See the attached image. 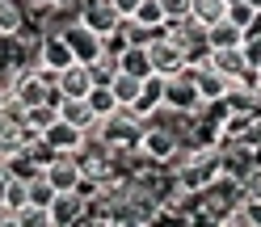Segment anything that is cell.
Listing matches in <instances>:
<instances>
[{
	"label": "cell",
	"mask_w": 261,
	"mask_h": 227,
	"mask_svg": "<svg viewBox=\"0 0 261 227\" xmlns=\"http://www.w3.org/2000/svg\"><path fill=\"white\" fill-rule=\"evenodd\" d=\"M165 109H173V114H198V109H206V101H202V93H198V84H194V72H173V76H165Z\"/></svg>",
	"instance_id": "obj_1"
},
{
	"label": "cell",
	"mask_w": 261,
	"mask_h": 227,
	"mask_svg": "<svg viewBox=\"0 0 261 227\" xmlns=\"http://www.w3.org/2000/svg\"><path fill=\"white\" fill-rule=\"evenodd\" d=\"M42 177L51 181L55 193H72V189L85 185V168H80L76 152H55V156H51V164L42 168Z\"/></svg>",
	"instance_id": "obj_2"
},
{
	"label": "cell",
	"mask_w": 261,
	"mask_h": 227,
	"mask_svg": "<svg viewBox=\"0 0 261 227\" xmlns=\"http://www.w3.org/2000/svg\"><path fill=\"white\" fill-rule=\"evenodd\" d=\"M219 177V152H198V156H186L181 164V189L186 193H198Z\"/></svg>",
	"instance_id": "obj_3"
},
{
	"label": "cell",
	"mask_w": 261,
	"mask_h": 227,
	"mask_svg": "<svg viewBox=\"0 0 261 227\" xmlns=\"http://www.w3.org/2000/svg\"><path fill=\"white\" fill-rule=\"evenodd\" d=\"M148 59H152V72H156V76H173V72L186 68V51H181V46H177L169 34H152Z\"/></svg>",
	"instance_id": "obj_4"
},
{
	"label": "cell",
	"mask_w": 261,
	"mask_h": 227,
	"mask_svg": "<svg viewBox=\"0 0 261 227\" xmlns=\"http://www.w3.org/2000/svg\"><path fill=\"white\" fill-rule=\"evenodd\" d=\"M63 34V42H68V51H72V59L76 63H93V59H101L106 51H101V34L97 30H89V25H68V30H59Z\"/></svg>",
	"instance_id": "obj_5"
},
{
	"label": "cell",
	"mask_w": 261,
	"mask_h": 227,
	"mask_svg": "<svg viewBox=\"0 0 261 227\" xmlns=\"http://www.w3.org/2000/svg\"><path fill=\"white\" fill-rule=\"evenodd\" d=\"M135 148L143 152V156H152V160H173L177 156V135L173 131H165V126H152V122H143V131H139V143Z\"/></svg>",
	"instance_id": "obj_6"
},
{
	"label": "cell",
	"mask_w": 261,
	"mask_h": 227,
	"mask_svg": "<svg viewBox=\"0 0 261 227\" xmlns=\"http://www.w3.org/2000/svg\"><path fill=\"white\" fill-rule=\"evenodd\" d=\"M80 25H89V30H97V34H114V30H118V9L110 5V0H80V17H76Z\"/></svg>",
	"instance_id": "obj_7"
},
{
	"label": "cell",
	"mask_w": 261,
	"mask_h": 227,
	"mask_svg": "<svg viewBox=\"0 0 261 227\" xmlns=\"http://www.w3.org/2000/svg\"><path fill=\"white\" fill-rule=\"evenodd\" d=\"M46 210H51V223H55V227H72V223H80V219H85L89 198H85L80 189H72V193H55Z\"/></svg>",
	"instance_id": "obj_8"
},
{
	"label": "cell",
	"mask_w": 261,
	"mask_h": 227,
	"mask_svg": "<svg viewBox=\"0 0 261 227\" xmlns=\"http://www.w3.org/2000/svg\"><path fill=\"white\" fill-rule=\"evenodd\" d=\"M93 84H97V80L89 72V63H68L63 72H55V93L59 97H85Z\"/></svg>",
	"instance_id": "obj_9"
},
{
	"label": "cell",
	"mask_w": 261,
	"mask_h": 227,
	"mask_svg": "<svg viewBox=\"0 0 261 227\" xmlns=\"http://www.w3.org/2000/svg\"><path fill=\"white\" fill-rule=\"evenodd\" d=\"M38 139H42L51 152H76V148H80V139H85V131H80V126H72V122H63V118H55Z\"/></svg>",
	"instance_id": "obj_10"
},
{
	"label": "cell",
	"mask_w": 261,
	"mask_h": 227,
	"mask_svg": "<svg viewBox=\"0 0 261 227\" xmlns=\"http://www.w3.org/2000/svg\"><path fill=\"white\" fill-rule=\"evenodd\" d=\"M202 34H206V46H211V51H223V46H244L249 30H240L232 17H219L215 25H206Z\"/></svg>",
	"instance_id": "obj_11"
},
{
	"label": "cell",
	"mask_w": 261,
	"mask_h": 227,
	"mask_svg": "<svg viewBox=\"0 0 261 227\" xmlns=\"http://www.w3.org/2000/svg\"><path fill=\"white\" fill-rule=\"evenodd\" d=\"M34 63H42V68H51V72H63L76 59L68 51V42H63V34H51V38H42V46L34 51Z\"/></svg>",
	"instance_id": "obj_12"
},
{
	"label": "cell",
	"mask_w": 261,
	"mask_h": 227,
	"mask_svg": "<svg viewBox=\"0 0 261 227\" xmlns=\"http://www.w3.org/2000/svg\"><path fill=\"white\" fill-rule=\"evenodd\" d=\"M139 114V118H148L152 109H165V76H143V84H139V97H135V105H130Z\"/></svg>",
	"instance_id": "obj_13"
},
{
	"label": "cell",
	"mask_w": 261,
	"mask_h": 227,
	"mask_svg": "<svg viewBox=\"0 0 261 227\" xmlns=\"http://www.w3.org/2000/svg\"><path fill=\"white\" fill-rule=\"evenodd\" d=\"M249 63H253V59H249L244 46H223V51H211V68H215L219 76H227V80H236Z\"/></svg>",
	"instance_id": "obj_14"
},
{
	"label": "cell",
	"mask_w": 261,
	"mask_h": 227,
	"mask_svg": "<svg viewBox=\"0 0 261 227\" xmlns=\"http://www.w3.org/2000/svg\"><path fill=\"white\" fill-rule=\"evenodd\" d=\"M55 109H59V118H63V122L80 126V131H93V126H97V118H93V109H89L85 97H59Z\"/></svg>",
	"instance_id": "obj_15"
},
{
	"label": "cell",
	"mask_w": 261,
	"mask_h": 227,
	"mask_svg": "<svg viewBox=\"0 0 261 227\" xmlns=\"http://www.w3.org/2000/svg\"><path fill=\"white\" fill-rule=\"evenodd\" d=\"M194 84H198V93H202V101L206 105H215V101H223V89H227V76H219L215 68H198L194 72Z\"/></svg>",
	"instance_id": "obj_16"
},
{
	"label": "cell",
	"mask_w": 261,
	"mask_h": 227,
	"mask_svg": "<svg viewBox=\"0 0 261 227\" xmlns=\"http://www.w3.org/2000/svg\"><path fill=\"white\" fill-rule=\"evenodd\" d=\"M59 118V109H55V101H42V105H25V114H21V126L30 135H42L46 126H51Z\"/></svg>",
	"instance_id": "obj_17"
},
{
	"label": "cell",
	"mask_w": 261,
	"mask_h": 227,
	"mask_svg": "<svg viewBox=\"0 0 261 227\" xmlns=\"http://www.w3.org/2000/svg\"><path fill=\"white\" fill-rule=\"evenodd\" d=\"M118 72L126 76H152V59H148V46H126V51L118 55Z\"/></svg>",
	"instance_id": "obj_18"
},
{
	"label": "cell",
	"mask_w": 261,
	"mask_h": 227,
	"mask_svg": "<svg viewBox=\"0 0 261 227\" xmlns=\"http://www.w3.org/2000/svg\"><path fill=\"white\" fill-rule=\"evenodd\" d=\"M139 84H143V80L139 76H126V72H114L110 76V93H114V101H118V105H135Z\"/></svg>",
	"instance_id": "obj_19"
},
{
	"label": "cell",
	"mask_w": 261,
	"mask_h": 227,
	"mask_svg": "<svg viewBox=\"0 0 261 227\" xmlns=\"http://www.w3.org/2000/svg\"><path fill=\"white\" fill-rule=\"evenodd\" d=\"M25 30V5L21 0H0V34H21Z\"/></svg>",
	"instance_id": "obj_20"
},
{
	"label": "cell",
	"mask_w": 261,
	"mask_h": 227,
	"mask_svg": "<svg viewBox=\"0 0 261 227\" xmlns=\"http://www.w3.org/2000/svg\"><path fill=\"white\" fill-rule=\"evenodd\" d=\"M85 101H89V109H93V118H106V114L118 109V101H114L110 84H93V89L85 93Z\"/></svg>",
	"instance_id": "obj_21"
},
{
	"label": "cell",
	"mask_w": 261,
	"mask_h": 227,
	"mask_svg": "<svg viewBox=\"0 0 261 227\" xmlns=\"http://www.w3.org/2000/svg\"><path fill=\"white\" fill-rule=\"evenodd\" d=\"M13 219H17V227H55V223H51V210H46V206H34V202H25L21 210H13Z\"/></svg>",
	"instance_id": "obj_22"
},
{
	"label": "cell",
	"mask_w": 261,
	"mask_h": 227,
	"mask_svg": "<svg viewBox=\"0 0 261 227\" xmlns=\"http://www.w3.org/2000/svg\"><path fill=\"white\" fill-rule=\"evenodd\" d=\"M130 21H139V25H148V30H160V25H165L160 0H139V5H135V13H130Z\"/></svg>",
	"instance_id": "obj_23"
},
{
	"label": "cell",
	"mask_w": 261,
	"mask_h": 227,
	"mask_svg": "<svg viewBox=\"0 0 261 227\" xmlns=\"http://www.w3.org/2000/svg\"><path fill=\"white\" fill-rule=\"evenodd\" d=\"M227 17H232L240 30H249V34H257V17L261 13H253L249 5H244V0H232V5H227Z\"/></svg>",
	"instance_id": "obj_24"
},
{
	"label": "cell",
	"mask_w": 261,
	"mask_h": 227,
	"mask_svg": "<svg viewBox=\"0 0 261 227\" xmlns=\"http://www.w3.org/2000/svg\"><path fill=\"white\" fill-rule=\"evenodd\" d=\"M0 202H5L9 210H21L30 198H25V177H17V173H13V181H9V189H5V198H0Z\"/></svg>",
	"instance_id": "obj_25"
},
{
	"label": "cell",
	"mask_w": 261,
	"mask_h": 227,
	"mask_svg": "<svg viewBox=\"0 0 261 227\" xmlns=\"http://www.w3.org/2000/svg\"><path fill=\"white\" fill-rule=\"evenodd\" d=\"M160 13H165V21H181L190 17V0H160Z\"/></svg>",
	"instance_id": "obj_26"
},
{
	"label": "cell",
	"mask_w": 261,
	"mask_h": 227,
	"mask_svg": "<svg viewBox=\"0 0 261 227\" xmlns=\"http://www.w3.org/2000/svg\"><path fill=\"white\" fill-rule=\"evenodd\" d=\"M110 5L118 9V17H130V13H135V5H139V0H110Z\"/></svg>",
	"instance_id": "obj_27"
},
{
	"label": "cell",
	"mask_w": 261,
	"mask_h": 227,
	"mask_svg": "<svg viewBox=\"0 0 261 227\" xmlns=\"http://www.w3.org/2000/svg\"><path fill=\"white\" fill-rule=\"evenodd\" d=\"M42 5L51 9V13H59V9H68V5H76V0H42Z\"/></svg>",
	"instance_id": "obj_28"
},
{
	"label": "cell",
	"mask_w": 261,
	"mask_h": 227,
	"mask_svg": "<svg viewBox=\"0 0 261 227\" xmlns=\"http://www.w3.org/2000/svg\"><path fill=\"white\" fill-rule=\"evenodd\" d=\"M0 227H17V219H13V215H5V219H0Z\"/></svg>",
	"instance_id": "obj_29"
},
{
	"label": "cell",
	"mask_w": 261,
	"mask_h": 227,
	"mask_svg": "<svg viewBox=\"0 0 261 227\" xmlns=\"http://www.w3.org/2000/svg\"><path fill=\"white\" fill-rule=\"evenodd\" d=\"M244 5H249V9H253V13H261V0H244Z\"/></svg>",
	"instance_id": "obj_30"
},
{
	"label": "cell",
	"mask_w": 261,
	"mask_h": 227,
	"mask_svg": "<svg viewBox=\"0 0 261 227\" xmlns=\"http://www.w3.org/2000/svg\"><path fill=\"white\" fill-rule=\"evenodd\" d=\"M253 68H257V76H261V51H257V55H253Z\"/></svg>",
	"instance_id": "obj_31"
},
{
	"label": "cell",
	"mask_w": 261,
	"mask_h": 227,
	"mask_svg": "<svg viewBox=\"0 0 261 227\" xmlns=\"http://www.w3.org/2000/svg\"><path fill=\"white\" fill-rule=\"evenodd\" d=\"M5 101H9V93H5V89H0V109H5Z\"/></svg>",
	"instance_id": "obj_32"
},
{
	"label": "cell",
	"mask_w": 261,
	"mask_h": 227,
	"mask_svg": "<svg viewBox=\"0 0 261 227\" xmlns=\"http://www.w3.org/2000/svg\"><path fill=\"white\" fill-rule=\"evenodd\" d=\"M257 34H261V17H257Z\"/></svg>",
	"instance_id": "obj_33"
}]
</instances>
